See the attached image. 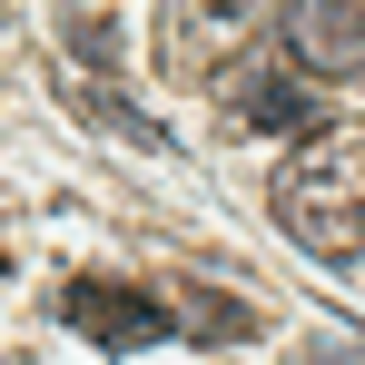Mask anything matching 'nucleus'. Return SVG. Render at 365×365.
<instances>
[{"label":"nucleus","instance_id":"nucleus-1","mask_svg":"<svg viewBox=\"0 0 365 365\" xmlns=\"http://www.w3.org/2000/svg\"><path fill=\"white\" fill-rule=\"evenodd\" d=\"M277 227L306 257H326V267L365 257V128L326 119V128H306L287 148V168H277Z\"/></svg>","mask_w":365,"mask_h":365},{"label":"nucleus","instance_id":"nucleus-2","mask_svg":"<svg viewBox=\"0 0 365 365\" xmlns=\"http://www.w3.org/2000/svg\"><path fill=\"white\" fill-rule=\"evenodd\" d=\"M267 30V0H158V69L197 89L217 69H237Z\"/></svg>","mask_w":365,"mask_h":365},{"label":"nucleus","instance_id":"nucleus-3","mask_svg":"<svg viewBox=\"0 0 365 365\" xmlns=\"http://www.w3.org/2000/svg\"><path fill=\"white\" fill-rule=\"evenodd\" d=\"M60 316L89 336V346H109V356H138V346L178 336V306L138 297V287H119V277H79V287L60 297Z\"/></svg>","mask_w":365,"mask_h":365},{"label":"nucleus","instance_id":"nucleus-4","mask_svg":"<svg viewBox=\"0 0 365 365\" xmlns=\"http://www.w3.org/2000/svg\"><path fill=\"white\" fill-rule=\"evenodd\" d=\"M277 30L306 79H365V0H287Z\"/></svg>","mask_w":365,"mask_h":365},{"label":"nucleus","instance_id":"nucleus-5","mask_svg":"<svg viewBox=\"0 0 365 365\" xmlns=\"http://www.w3.org/2000/svg\"><path fill=\"white\" fill-rule=\"evenodd\" d=\"M237 128H326L316 119V89H306L297 60H267V69H237Z\"/></svg>","mask_w":365,"mask_h":365},{"label":"nucleus","instance_id":"nucleus-6","mask_svg":"<svg viewBox=\"0 0 365 365\" xmlns=\"http://www.w3.org/2000/svg\"><path fill=\"white\" fill-rule=\"evenodd\" d=\"M178 316H187V326H207V346H237L247 326H257L237 297H207V287H187V306H178Z\"/></svg>","mask_w":365,"mask_h":365},{"label":"nucleus","instance_id":"nucleus-7","mask_svg":"<svg viewBox=\"0 0 365 365\" xmlns=\"http://www.w3.org/2000/svg\"><path fill=\"white\" fill-rule=\"evenodd\" d=\"M79 109H89V119H99V128H119L128 148H158V119H128V109H119V99H109V89H79Z\"/></svg>","mask_w":365,"mask_h":365}]
</instances>
